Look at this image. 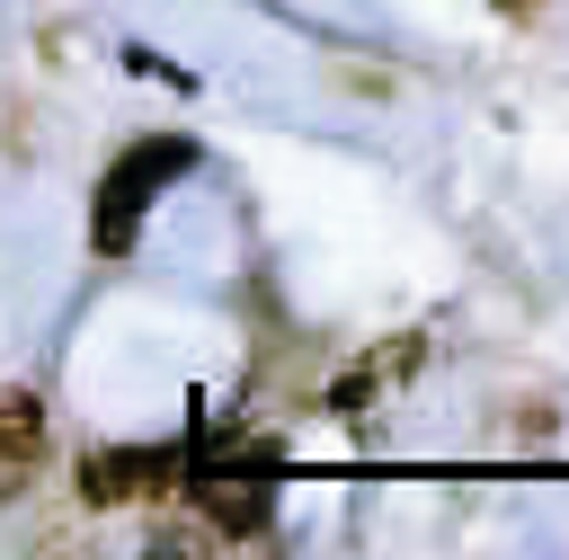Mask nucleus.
<instances>
[{
  "instance_id": "obj_2",
  "label": "nucleus",
  "mask_w": 569,
  "mask_h": 560,
  "mask_svg": "<svg viewBox=\"0 0 569 560\" xmlns=\"http://www.w3.org/2000/svg\"><path fill=\"white\" fill-rule=\"evenodd\" d=\"M222 533H267L276 524V453H231V462H187L178 480Z\"/></svg>"
},
{
  "instance_id": "obj_5",
  "label": "nucleus",
  "mask_w": 569,
  "mask_h": 560,
  "mask_svg": "<svg viewBox=\"0 0 569 560\" xmlns=\"http://www.w3.org/2000/svg\"><path fill=\"white\" fill-rule=\"evenodd\" d=\"M409 364H418V338H400V347H391L382 364H356V373L338 382V409H365V400H373V391H382L391 373H409Z\"/></svg>"
},
{
  "instance_id": "obj_3",
  "label": "nucleus",
  "mask_w": 569,
  "mask_h": 560,
  "mask_svg": "<svg viewBox=\"0 0 569 560\" xmlns=\"http://www.w3.org/2000/svg\"><path fill=\"white\" fill-rule=\"evenodd\" d=\"M187 480V444H107L80 462V498L89 507H124V498H169Z\"/></svg>"
},
{
  "instance_id": "obj_4",
  "label": "nucleus",
  "mask_w": 569,
  "mask_h": 560,
  "mask_svg": "<svg viewBox=\"0 0 569 560\" xmlns=\"http://www.w3.org/2000/svg\"><path fill=\"white\" fill-rule=\"evenodd\" d=\"M36 436H44V409H36L27 391H0V498L27 480V462H36Z\"/></svg>"
},
{
  "instance_id": "obj_1",
  "label": "nucleus",
  "mask_w": 569,
  "mask_h": 560,
  "mask_svg": "<svg viewBox=\"0 0 569 560\" xmlns=\"http://www.w3.org/2000/svg\"><path fill=\"white\" fill-rule=\"evenodd\" d=\"M187 169H196V142H187V133H151V142H133V151H116L107 178H98V204H89V249H98V258H124L133 231H142V213L160 204V187L187 178Z\"/></svg>"
}]
</instances>
